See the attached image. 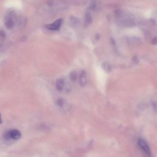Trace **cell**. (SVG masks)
<instances>
[{
	"mask_svg": "<svg viewBox=\"0 0 157 157\" xmlns=\"http://www.w3.org/2000/svg\"><path fill=\"white\" fill-rule=\"evenodd\" d=\"M3 137L6 141H17L21 137V133L17 130H9L4 133Z\"/></svg>",
	"mask_w": 157,
	"mask_h": 157,
	"instance_id": "1",
	"label": "cell"
},
{
	"mask_svg": "<svg viewBox=\"0 0 157 157\" xmlns=\"http://www.w3.org/2000/svg\"><path fill=\"white\" fill-rule=\"evenodd\" d=\"M61 23H62V19L60 18V19H58V20H56V21H55L54 23L46 25V28L49 30H52V31L58 30L61 26Z\"/></svg>",
	"mask_w": 157,
	"mask_h": 157,
	"instance_id": "2",
	"label": "cell"
},
{
	"mask_svg": "<svg viewBox=\"0 0 157 157\" xmlns=\"http://www.w3.org/2000/svg\"><path fill=\"white\" fill-rule=\"evenodd\" d=\"M138 144L139 146L140 147V148L143 150L146 154L149 155H151V150L150 149V147L145 140L139 139L138 141Z\"/></svg>",
	"mask_w": 157,
	"mask_h": 157,
	"instance_id": "3",
	"label": "cell"
},
{
	"mask_svg": "<svg viewBox=\"0 0 157 157\" xmlns=\"http://www.w3.org/2000/svg\"><path fill=\"white\" fill-rule=\"evenodd\" d=\"M4 24L5 26L8 29H11L14 26L15 24V22H14V18L13 16L12 15H7L4 20Z\"/></svg>",
	"mask_w": 157,
	"mask_h": 157,
	"instance_id": "4",
	"label": "cell"
},
{
	"mask_svg": "<svg viewBox=\"0 0 157 157\" xmlns=\"http://www.w3.org/2000/svg\"><path fill=\"white\" fill-rule=\"evenodd\" d=\"M79 83L80 86L84 87L87 84V73L85 71H83L80 73L79 77Z\"/></svg>",
	"mask_w": 157,
	"mask_h": 157,
	"instance_id": "5",
	"label": "cell"
},
{
	"mask_svg": "<svg viewBox=\"0 0 157 157\" xmlns=\"http://www.w3.org/2000/svg\"><path fill=\"white\" fill-rule=\"evenodd\" d=\"M65 85V82L64 79H60L57 80L56 82V88L59 92H61L63 91L64 89Z\"/></svg>",
	"mask_w": 157,
	"mask_h": 157,
	"instance_id": "6",
	"label": "cell"
},
{
	"mask_svg": "<svg viewBox=\"0 0 157 157\" xmlns=\"http://www.w3.org/2000/svg\"><path fill=\"white\" fill-rule=\"evenodd\" d=\"M92 22V16L90 13H87L85 17V23L87 25H89Z\"/></svg>",
	"mask_w": 157,
	"mask_h": 157,
	"instance_id": "7",
	"label": "cell"
},
{
	"mask_svg": "<svg viewBox=\"0 0 157 157\" xmlns=\"http://www.w3.org/2000/svg\"><path fill=\"white\" fill-rule=\"evenodd\" d=\"M70 21H71V25H72L73 26L77 27L79 24V20L77 18H75V17H73L72 18H71Z\"/></svg>",
	"mask_w": 157,
	"mask_h": 157,
	"instance_id": "8",
	"label": "cell"
},
{
	"mask_svg": "<svg viewBox=\"0 0 157 157\" xmlns=\"http://www.w3.org/2000/svg\"><path fill=\"white\" fill-rule=\"evenodd\" d=\"M77 72H75V71H73L72 73H71L70 74V79L71 80H73V81H75L77 79Z\"/></svg>",
	"mask_w": 157,
	"mask_h": 157,
	"instance_id": "9",
	"label": "cell"
},
{
	"mask_svg": "<svg viewBox=\"0 0 157 157\" xmlns=\"http://www.w3.org/2000/svg\"><path fill=\"white\" fill-rule=\"evenodd\" d=\"M57 105H58L60 107L63 108L65 105V102L62 99H58V100L57 101Z\"/></svg>",
	"mask_w": 157,
	"mask_h": 157,
	"instance_id": "10",
	"label": "cell"
},
{
	"mask_svg": "<svg viewBox=\"0 0 157 157\" xmlns=\"http://www.w3.org/2000/svg\"><path fill=\"white\" fill-rule=\"evenodd\" d=\"M0 123H1V116H0Z\"/></svg>",
	"mask_w": 157,
	"mask_h": 157,
	"instance_id": "11",
	"label": "cell"
}]
</instances>
